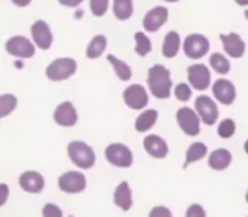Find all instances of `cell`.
Listing matches in <instances>:
<instances>
[{
	"label": "cell",
	"mask_w": 248,
	"mask_h": 217,
	"mask_svg": "<svg viewBox=\"0 0 248 217\" xmlns=\"http://www.w3.org/2000/svg\"><path fill=\"white\" fill-rule=\"evenodd\" d=\"M148 87L154 97L157 99H169L171 96L173 81L170 78V71L161 65L155 64L148 70Z\"/></svg>",
	"instance_id": "6da1fadb"
},
{
	"label": "cell",
	"mask_w": 248,
	"mask_h": 217,
	"mask_svg": "<svg viewBox=\"0 0 248 217\" xmlns=\"http://www.w3.org/2000/svg\"><path fill=\"white\" fill-rule=\"evenodd\" d=\"M67 155L70 161L80 170H90L96 164V154L93 148L83 141H73L67 145Z\"/></svg>",
	"instance_id": "7a4b0ae2"
},
{
	"label": "cell",
	"mask_w": 248,
	"mask_h": 217,
	"mask_svg": "<svg viewBox=\"0 0 248 217\" xmlns=\"http://www.w3.org/2000/svg\"><path fill=\"white\" fill-rule=\"evenodd\" d=\"M105 157L108 162L116 168H129L134 164V154L129 146L121 142H113L106 146Z\"/></svg>",
	"instance_id": "3957f363"
},
{
	"label": "cell",
	"mask_w": 248,
	"mask_h": 217,
	"mask_svg": "<svg viewBox=\"0 0 248 217\" xmlns=\"http://www.w3.org/2000/svg\"><path fill=\"white\" fill-rule=\"evenodd\" d=\"M77 70V62L73 58L54 59L45 70V75L51 81H62L70 78Z\"/></svg>",
	"instance_id": "277c9868"
},
{
	"label": "cell",
	"mask_w": 248,
	"mask_h": 217,
	"mask_svg": "<svg viewBox=\"0 0 248 217\" xmlns=\"http://www.w3.org/2000/svg\"><path fill=\"white\" fill-rule=\"evenodd\" d=\"M177 125L187 136H198L201 133V117L196 110L190 107H180L176 113Z\"/></svg>",
	"instance_id": "5b68a950"
},
{
	"label": "cell",
	"mask_w": 248,
	"mask_h": 217,
	"mask_svg": "<svg viewBox=\"0 0 248 217\" xmlns=\"http://www.w3.org/2000/svg\"><path fill=\"white\" fill-rule=\"evenodd\" d=\"M86 177L78 171H67L58 178V188L67 194H78L86 190Z\"/></svg>",
	"instance_id": "8992f818"
},
{
	"label": "cell",
	"mask_w": 248,
	"mask_h": 217,
	"mask_svg": "<svg viewBox=\"0 0 248 217\" xmlns=\"http://www.w3.org/2000/svg\"><path fill=\"white\" fill-rule=\"evenodd\" d=\"M195 109H196V113L199 115L201 120L208 125V126H214L217 122H218V106L217 103L208 97V96H199L196 100H195Z\"/></svg>",
	"instance_id": "52a82bcc"
},
{
	"label": "cell",
	"mask_w": 248,
	"mask_h": 217,
	"mask_svg": "<svg viewBox=\"0 0 248 217\" xmlns=\"http://www.w3.org/2000/svg\"><path fill=\"white\" fill-rule=\"evenodd\" d=\"M209 41L199 33H192L185 39V54L192 59H199L209 52Z\"/></svg>",
	"instance_id": "ba28073f"
},
{
	"label": "cell",
	"mask_w": 248,
	"mask_h": 217,
	"mask_svg": "<svg viewBox=\"0 0 248 217\" xmlns=\"http://www.w3.org/2000/svg\"><path fill=\"white\" fill-rule=\"evenodd\" d=\"M124 101L132 110H141L148 104V93L141 84H132L124 90Z\"/></svg>",
	"instance_id": "9c48e42d"
},
{
	"label": "cell",
	"mask_w": 248,
	"mask_h": 217,
	"mask_svg": "<svg viewBox=\"0 0 248 217\" xmlns=\"http://www.w3.org/2000/svg\"><path fill=\"white\" fill-rule=\"evenodd\" d=\"M189 83L195 90L203 91L211 84V71L205 64H193L187 68Z\"/></svg>",
	"instance_id": "30bf717a"
},
{
	"label": "cell",
	"mask_w": 248,
	"mask_h": 217,
	"mask_svg": "<svg viewBox=\"0 0 248 217\" xmlns=\"http://www.w3.org/2000/svg\"><path fill=\"white\" fill-rule=\"evenodd\" d=\"M78 120V115L71 101H62L54 110V122L62 128H73Z\"/></svg>",
	"instance_id": "8fae6325"
},
{
	"label": "cell",
	"mask_w": 248,
	"mask_h": 217,
	"mask_svg": "<svg viewBox=\"0 0 248 217\" xmlns=\"http://www.w3.org/2000/svg\"><path fill=\"white\" fill-rule=\"evenodd\" d=\"M6 51L12 57L31 58L35 54V46L25 36H13L6 42Z\"/></svg>",
	"instance_id": "7c38bea8"
},
{
	"label": "cell",
	"mask_w": 248,
	"mask_h": 217,
	"mask_svg": "<svg viewBox=\"0 0 248 217\" xmlns=\"http://www.w3.org/2000/svg\"><path fill=\"white\" fill-rule=\"evenodd\" d=\"M19 186L26 193L39 194L45 187V180L38 171H25L19 177Z\"/></svg>",
	"instance_id": "4fadbf2b"
},
{
	"label": "cell",
	"mask_w": 248,
	"mask_h": 217,
	"mask_svg": "<svg viewBox=\"0 0 248 217\" xmlns=\"http://www.w3.org/2000/svg\"><path fill=\"white\" fill-rule=\"evenodd\" d=\"M144 149L145 152L157 159H163L169 155V145L167 142L158 135H148L144 138Z\"/></svg>",
	"instance_id": "5bb4252c"
},
{
	"label": "cell",
	"mask_w": 248,
	"mask_h": 217,
	"mask_svg": "<svg viewBox=\"0 0 248 217\" xmlns=\"http://www.w3.org/2000/svg\"><path fill=\"white\" fill-rule=\"evenodd\" d=\"M212 93L215 96V99L225 104V106H230L234 103L235 97H237V91H235V86L228 81V80H218L215 81L214 87H212Z\"/></svg>",
	"instance_id": "9a60e30c"
},
{
	"label": "cell",
	"mask_w": 248,
	"mask_h": 217,
	"mask_svg": "<svg viewBox=\"0 0 248 217\" xmlns=\"http://www.w3.org/2000/svg\"><path fill=\"white\" fill-rule=\"evenodd\" d=\"M167 19H169V10L163 6H157L145 14L142 25L145 30L155 32L167 22Z\"/></svg>",
	"instance_id": "2e32d148"
},
{
	"label": "cell",
	"mask_w": 248,
	"mask_h": 217,
	"mask_svg": "<svg viewBox=\"0 0 248 217\" xmlns=\"http://www.w3.org/2000/svg\"><path fill=\"white\" fill-rule=\"evenodd\" d=\"M31 33H32L35 45H38L41 49H48L51 46L52 33H51V29L46 25V22H44V20L35 22L31 28Z\"/></svg>",
	"instance_id": "e0dca14e"
},
{
	"label": "cell",
	"mask_w": 248,
	"mask_h": 217,
	"mask_svg": "<svg viewBox=\"0 0 248 217\" xmlns=\"http://www.w3.org/2000/svg\"><path fill=\"white\" fill-rule=\"evenodd\" d=\"M113 203L122 212H129L132 209V190L128 181H122L121 184H118V187L113 191Z\"/></svg>",
	"instance_id": "ac0fdd59"
},
{
	"label": "cell",
	"mask_w": 248,
	"mask_h": 217,
	"mask_svg": "<svg viewBox=\"0 0 248 217\" xmlns=\"http://www.w3.org/2000/svg\"><path fill=\"white\" fill-rule=\"evenodd\" d=\"M221 41L224 43L225 52L232 57V58H241L246 52V43L241 39L238 33H228V35H221Z\"/></svg>",
	"instance_id": "d6986e66"
},
{
	"label": "cell",
	"mask_w": 248,
	"mask_h": 217,
	"mask_svg": "<svg viewBox=\"0 0 248 217\" xmlns=\"http://www.w3.org/2000/svg\"><path fill=\"white\" fill-rule=\"evenodd\" d=\"M232 164V154L225 148H218L209 154L208 165L214 171H225Z\"/></svg>",
	"instance_id": "ffe728a7"
},
{
	"label": "cell",
	"mask_w": 248,
	"mask_h": 217,
	"mask_svg": "<svg viewBox=\"0 0 248 217\" xmlns=\"http://www.w3.org/2000/svg\"><path fill=\"white\" fill-rule=\"evenodd\" d=\"M158 119V112L154 109H148L145 112H142L137 119H135V130L140 133H145L148 132L151 128H154V125L157 123Z\"/></svg>",
	"instance_id": "44dd1931"
},
{
	"label": "cell",
	"mask_w": 248,
	"mask_h": 217,
	"mask_svg": "<svg viewBox=\"0 0 248 217\" xmlns=\"http://www.w3.org/2000/svg\"><path fill=\"white\" fill-rule=\"evenodd\" d=\"M206 155H208V146L203 142H193L186 152V159H185L183 168L186 170L190 164L202 161Z\"/></svg>",
	"instance_id": "7402d4cb"
},
{
	"label": "cell",
	"mask_w": 248,
	"mask_h": 217,
	"mask_svg": "<svg viewBox=\"0 0 248 217\" xmlns=\"http://www.w3.org/2000/svg\"><path fill=\"white\" fill-rule=\"evenodd\" d=\"M179 48H180V36L177 32L174 30H170L166 38H164V42H163V55L167 57V58H173L177 55L179 52Z\"/></svg>",
	"instance_id": "603a6c76"
},
{
	"label": "cell",
	"mask_w": 248,
	"mask_h": 217,
	"mask_svg": "<svg viewBox=\"0 0 248 217\" xmlns=\"http://www.w3.org/2000/svg\"><path fill=\"white\" fill-rule=\"evenodd\" d=\"M106 46H108L106 38H105L103 35H96V36L90 41V43H89V46H87V51H86L87 58H90V59L99 58V57L105 52Z\"/></svg>",
	"instance_id": "cb8c5ba5"
},
{
	"label": "cell",
	"mask_w": 248,
	"mask_h": 217,
	"mask_svg": "<svg viewBox=\"0 0 248 217\" xmlns=\"http://www.w3.org/2000/svg\"><path fill=\"white\" fill-rule=\"evenodd\" d=\"M108 61L112 64L113 71H115V74L119 77L121 81H128V80H131V77H132V70H131V67H129L126 62H124L122 59H118L115 55H108Z\"/></svg>",
	"instance_id": "d4e9b609"
},
{
	"label": "cell",
	"mask_w": 248,
	"mask_h": 217,
	"mask_svg": "<svg viewBox=\"0 0 248 217\" xmlns=\"http://www.w3.org/2000/svg\"><path fill=\"white\" fill-rule=\"evenodd\" d=\"M132 0H113V14L119 20H126L132 16Z\"/></svg>",
	"instance_id": "484cf974"
},
{
	"label": "cell",
	"mask_w": 248,
	"mask_h": 217,
	"mask_svg": "<svg viewBox=\"0 0 248 217\" xmlns=\"http://www.w3.org/2000/svg\"><path fill=\"white\" fill-rule=\"evenodd\" d=\"M209 62H211V67H212L218 74H221V75L228 74V72H230V70H231L230 61H228L222 54H219V52L212 54V55H211Z\"/></svg>",
	"instance_id": "4316f807"
},
{
	"label": "cell",
	"mask_w": 248,
	"mask_h": 217,
	"mask_svg": "<svg viewBox=\"0 0 248 217\" xmlns=\"http://www.w3.org/2000/svg\"><path fill=\"white\" fill-rule=\"evenodd\" d=\"M17 106V99L13 94H1L0 96V117H6L12 113Z\"/></svg>",
	"instance_id": "83f0119b"
},
{
	"label": "cell",
	"mask_w": 248,
	"mask_h": 217,
	"mask_svg": "<svg viewBox=\"0 0 248 217\" xmlns=\"http://www.w3.org/2000/svg\"><path fill=\"white\" fill-rule=\"evenodd\" d=\"M135 52L140 55V57H145L150 51H151V41L145 36V33L142 32H137L135 33Z\"/></svg>",
	"instance_id": "f1b7e54d"
},
{
	"label": "cell",
	"mask_w": 248,
	"mask_h": 217,
	"mask_svg": "<svg viewBox=\"0 0 248 217\" xmlns=\"http://www.w3.org/2000/svg\"><path fill=\"white\" fill-rule=\"evenodd\" d=\"M235 130H237V126L232 119H224L218 126V135L222 139H230L231 136H234Z\"/></svg>",
	"instance_id": "f546056e"
},
{
	"label": "cell",
	"mask_w": 248,
	"mask_h": 217,
	"mask_svg": "<svg viewBox=\"0 0 248 217\" xmlns=\"http://www.w3.org/2000/svg\"><path fill=\"white\" fill-rule=\"evenodd\" d=\"M174 96L180 101H187L192 97V90H190V87L186 83H179L174 87Z\"/></svg>",
	"instance_id": "4dcf8cb0"
},
{
	"label": "cell",
	"mask_w": 248,
	"mask_h": 217,
	"mask_svg": "<svg viewBox=\"0 0 248 217\" xmlns=\"http://www.w3.org/2000/svg\"><path fill=\"white\" fill-rule=\"evenodd\" d=\"M109 0H90V10L94 16H103L108 10Z\"/></svg>",
	"instance_id": "1f68e13d"
},
{
	"label": "cell",
	"mask_w": 248,
	"mask_h": 217,
	"mask_svg": "<svg viewBox=\"0 0 248 217\" xmlns=\"http://www.w3.org/2000/svg\"><path fill=\"white\" fill-rule=\"evenodd\" d=\"M42 217H64V215H62V210L57 204L46 203L42 207Z\"/></svg>",
	"instance_id": "d6a6232c"
},
{
	"label": "cell",
	"mask_w": 248,
	"mask_h": 217,
	"mask_svg": "<svg viewBox=\"0 0 248 217\" xmlns=\"http://www.w3.org/2000/svg\"><path fill=\"white\" fill-rule=\"evenodd\" d=\"M148 217H173V213L166 206H155L148 213Z\"/></svg>",
	"instance_id": "836d02e7"
},
{
	"label": "cell",
	"mask_w": 248,
	"mask_h": 217,
	"mask_svg": "<svg viewBox=\"0 0 248 217\" xmlns=\"http://www.w3.org/2000/svg\"><path fill=\"white\" fill-rule=\"evenodd\" d=\"M185 217H206V212H205V209L201 204L195 203L190 207H187L186 216Z\"/></svg>",
	"instance_id": "e575fe53"
},
{
	"label": "cell",
	"mask_w": 248,
	"mask_h": 217,
	"mask_svg": "<svg viewBox=\"0 0 248 217\" xmlns=\"http://www.w3.org/2000/svg\"><path fill=\"white\" fill-rule=\"evenodd\" d=\"M0 190H1V196H0V206H4V203L7 202V197H9V187H7V184L1 183V184H0Z\"/></svg>",
	"instance_id": "d590c367"
},
{
	"label": "cell",
	"mask_w": 248,
	"mask_h": 217,
	"mask_svg": "<svg viewBox=\"0 0 248 217\" xmlns=\"http://www.w3.org/2000/svg\"><path fill=\"white\" fill-rule=\"evenodd\" d=\"M62 6H68V7H76L78 6L83 0H58Z\"/></svg>",
	"instance_id": "8d00e7d4"
},
{
	"label": "cell",
	"mask_w": 248,
	"mask_h": 217,
	"mask_svg": "<svg viewBox=\"0 0 248 217\" xmlns=\"http://www.w3.org/2000/svg\"><path fill=\"white\" fill-rule=\"evenodd\" d=\"M16 6H19V7H25V6H28L29 3H31V0H12Z\"/></svg>",
	"instance_id": "74e56055"
},
{
	"label": "cell",
	"mask_w": 248,
	"mask_h": 217,
	"mask_svg": "<svg viewBox=\"0 0 248 217\" xmlns=\"http://www.w3.org/2000/svg\"><path fill=\"white\" fill-rule=\"evenodd\" d=\"M240 6H248V0H235Z\"/></svg>",
	"instance_id": "f35d334b"
},
{
	"label": "cell",
	"mask_w": 248,
	"mask_h": 217,
	"mask_svg": "<svg viewBox=\"0 0 248 217\" xmlns=\"http://www.w3.org/2000/svg\"><path fill=\"white\" fill-rule=\"evenodd\" d=\"M244 151H246V154L248 155V139L246 141V144H244Z\"/></svg>",
	"instance_id": "ab89813d"
},
{
	"label": "cell",
	"mask_w": 248,
	"mask_h": 217,
	"mask_svg": "<svg viewBox=\"0 0 248 217\" xmlns=\"http://www.w3.org/2000/svg\"><path fill=\"white\" fill-rule=\"evenodd\" d=\"M246 202L248 203V190H247V194H246Z\"/></svg>",
	"instance_id": "60d3db41"
},
{
	"label": "cell",
	"mask_w": 248,
	"mask_h": 217,
	"mask_svg": "<svg viewBox=\"0 0 248 217\" xmlns=\"http://www.w3.org/2000/svg\"><path fill=\"white\" fill-rule=\"evenodd\" d=\"M246 17L248 19V10H246Z\"/></svg>",
	"instance_id": "b9f144b4"
},
{
	"label": "cell",
	"mask_w": 248,
	"mask_h": 217,
	"mask_svg": "<svg viewBox=\"0 0 248 217\" xmlns=\"http://www.w3.org/2000/svg\"><path fill=\"white\" fill-rule=\"evenodd\" d=\"M166 1H177V0H166Z\"/></svg>",
	"instance_id": "7bdbcfd3"
},
{
	"label": "cell",
	"mask_w": 248,
	"mask_h": 217,
	"mask_svg": "<svg viewBox=\"0 0 248 217\" xmlns=\"http://www.w3.org/2000/svg\"><path fill=\"white\" fill-rule=\"evenodd\" d=\"M70 217H73V216H70Z\"/></svg>",
	"instance_id": "ee69618b"
}]
</instances>
